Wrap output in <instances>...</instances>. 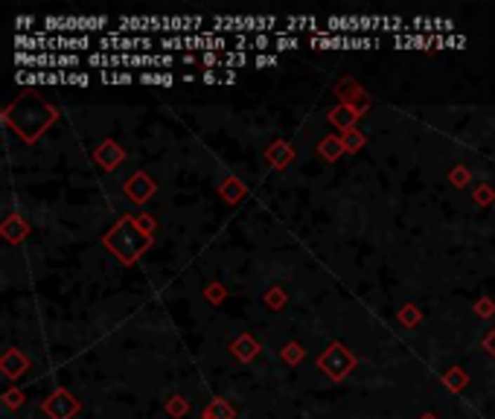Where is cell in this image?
Listing matches in <instances>:
<instances>
[{"mask_svg":"<svg viewBox=\"0 0 495 419\" xmlns=\"http://www.w3.org/2000/svg\"><path fill=\"white\" fill-rule=\"evenodd\" d=\"M108 18L96 15V18H44V29L47 32H93V29H105Z\"/></svg>","mask_w":495,"mask_h":419,"instance_id":"7a4b0ae2","label":"cell"},{"mask_svg":"<svg viewBox=\"0 0 495 419\" xmlns=\"http://www.w3.org/2000/svg\"><path fill=\"white\" fill-rule=\"evenodd\" d=\"M164 32V18H120L117 32Z\"/></svg>","mask_w":495,"mask_h":419,"instance_id":"8992f818","label":"cell"},{"mask_svg":"<svg viewBox=\"0 0 495 419\" xmlns=\"http://www.w3.org/2000/svg\"><path fill=\"white\" fill-rule=\"evenodd\" d=\"M204 65H222V55H216V53H204Z\"/></svg>","mask_w":495,"mask_h":419,"instance_id":"9a60e30c","label":"cell"},{"mask_svg":"<svg viewBox=\"0 0 495 419\" xmlns=\"http://www.w3.org/2000/svg\"><path fill=\"white\" fill-rule=\"evenodd\" d=\"M96 47L99 50H105V53H131V50H152L154 47V41L149 35H120V32H108V35H103L96 41Z\"/></svg>","mask_w":495,"mask_h":419,"instance_id":"3957f363","label":"cell"},{"mask_svg":"<svg viewBox=\"0 0 495 419\" xmlns=\"http://www.w3.org/2000/svg\"><path fill=\"white\" fill-rule=\"evenodd\" d=\"M294 47H301V38L297 35H277L274 50H294Z\"/></svg>","mask_w":495,"mask_h":419,"instance_id":"9c48e42d","label":"cell"},{"mask_svg":"<svg viewBox=\"0 0 495 419\" xmlns=\"http://www.w3.org/2000/svg\"><path fill=\"white\" fill-rule=\"evenodd\" d=\"M140 82L143 85H172L175 76H169V73H140Z\"/></svg>","mask_w":495,"mask_h":419,"instance_id":"ba28073f","label":"cell"},{"mask_svg":"<svg viewBox=\"0 0 495 419\" xmlns=\"http://www.w3.org/2000/svg\"><path fill=\"white\" fill-rule=\"evenodd\" d=\"M251 50H268V35H256L251 41Z\"/></svg>","mask_w":495,"mask_h":419,"instance_id":"4fadbf2b","label":"cell"},{"mask_svg":"<svg viewBox=\"0 0 495 419\" xmlns=\"http://www.w3.org/2000/svg\"><path fill=\"white\" fill-rule=\"evenodd\" d=\"M222 82H225V85H233V82H236V73H233V70H227V73L222 76Z\"/></svg>","mask_w":495,"mask_h":419,"instance_id":"e0dca14e","label":"cell"},{"mask_svg":"<svg viewBox=\"0 0 495 419\" xmlns=\"http://www.w3.org/2000/svg\"><path fill=\"white\" fill-rule=\"evenodd\" d=\"M18 47L24 50H82V47H91L93 41L88 35H47V38H32V35H21L15 41Z\"/></svg>","mask_w":495,"mask_h":419,"instance_id":"6da1fadb","label":"cell"},{"mask_svg":"<svg viewBox=\"0 0 495 419\" xmlns=\"http://www.w3.org/2000/svg\"><path fill=\"white\" fill-rule=\"evenodd\" d=\"M161 47H164V50H181V47H187V35H178V38H161Z\"/></svg>","mask_w":495,"mask_h":419,"instance_id":"30bf717a","label":"cell"},{"mask_svg":"<svg viewBox=\"0 0 495 419\" xmlns=\"http://www.w3.org/2000/svg\"><path fill=\"white\" fill-rule=\"evenodd\" d=\"M91 82V76L88 73H65V85H79V88H85Z\"/></svg>","mask_w":495,"mask_h":419,"instance_id":"8fae6325","label":"cell"},{"mask_svg":"<svg viewBox=\"0 0 495 419\" xmlns=\"http://www.w3.org/2000/svg\"><path fill=\"white\" fill-rule=\"evenodd\" d=\"M99 79H103V82L105 85H134V76L131 73H111V70H103V76H99Z\"/></svg>","mask_w":495,"mask_h":419,"instance_id":"52a82bcc","label":"cell"},{"mask_svg":"<svg viewBox=\"0 0 495 419\" xmlns=\"http://www.w3.org/2000/svg\"><path fill=\"white\" fill-rule=\"evenodd\" d=\"M202 79H204V82H207V85H213V82H222V76H216L213 70H207V73H204Z\"/></svg>","mask_w":495,"mask_h":419,"instance_id":"2e32d148","label":"cell"},{"mask_svg":"<svg viewBox=\"0 0 495 419\" xmlns=\"http://www.w3.org/2000/svg\"><path fill=\"white\" fill-rule=\"evenodd\" d=\"M88 65L91 67H108V53H91L88 55Z\"/></svg>","mask_w":495,"mask_h":419,"instance_id":"7c38bea8","label":"cell"},{"mask_svg":"<svg viewBox=\"0 0 495 419\" xmlns=\"http://www.w3.org/2000/svg\"><path fill=\"white\" fill-rule=\"evenodd\" d=\"M277 18H213V32L233 29V32H268L274 29Z\"/></svg>","mask_w":495,"mask_h":419,"instance_id":"277c9868","label":"cell"},{"mask_svg":"<svg viewBox=\"0 0 495 419\" xmlns=\"http://www.w3.org/2000/svg\"><path fill=\"white\" fill-rule=\"evenodd\" d=\"M277 65V55H256V67H271Z\"/></svg>","mask_w":495,"mask_h":419,"instance_id":"5bb4252c","label":"cell"},{"mask_svg":"<svg viewBox=\"0 0 495 419\" xmlns=\"http://www.w3.org/2000/svg\"><path fill=\"white\" fill-rule=\"evenodd\" d=\"M18 65H32V67H76L79 65V55H65V53H44V55H24V53H18L15 58Z\"/></svg>","mask_w":495,"mask_h":419,"instance_id":"5b68a950","label":"cell"}]
</instances>
